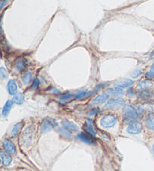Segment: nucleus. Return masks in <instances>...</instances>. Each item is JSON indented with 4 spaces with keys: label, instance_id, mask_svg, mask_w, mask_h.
I'll return each instance as SVG.
<instances>
[{
    "label": "nucleus",
    "instance_id": "b1692460",
    "mask_svg": "<svg viewBox=\"0 0 154 171\" xmlns=\"http://www.w3.org/2000/svg\"><path fill=\"white\" fill-rule=\"evenodd\" d=\"M141 74L142 69H140V68H138V69H135V70L131 73V77L133 78V79H137V78H138Z\"/></svg>",
    "mask_w": 154,
    "mask_h": 171
},
{
    "label": "nucleus",
    "instance_id": "a211bd4d",
    "mask_svg": "<svg viewBox=\"0 0 154 171\" xmlns=\"http://www.w3.org/2000/svg\"><path fill=\"white\" fill-rule=\"evenodd\" d=\"M13 103H14L13 100H10V99H8L7 102L5 103V105H4V106H3V109H2V115L4 116V117L8 116V114L10 113L11 108H12Z\"/></svg>",
    "mask_w": 154,
    "mask_h": 171
},
{
    "label": "nucleus",
    "instance_id": "cd10ccee",
    "mask_svg": "<svg viewBox=\"0 0 154 171\" xmlns=\"http://www.w3.org/2000/svg\"><path fill=\"white\" fill-rule=\"evenodd\" d=\"M86 95H87V91H81L78 94H76V95L74 96V97H75L76 99H81V98L85 97Z\"/></svg>",
    "mask_w": 154,
    "mask_h": 171
},
{
    "label": "nucleus",
    "instance_id": "7c9ffc66",
    "mask_svg": "<svg viewBox=\"0 0 154 171\" xmlns=\"http://www.w3.org/2000/svg\"><path fill=\"white\" fill-rule=\"evenodd\" d=\"M153 151H154V145H153Z\"/></svg>",
    "mask_w": 154,
    "mask_h": 171
},
{
    "label": "nucleus",
    "instance_id": "393cba45",
    "mask_svg": "<svg viewBox=\"0 0 154 171\" xmlns=\"http://www.w3.org/2000/svg\"><path fill=\"white\" fill-rule=\"evenodd\" d=\"M73 94H65L63 95H62L60 97V99L62 101V102H68L69 100H70L72 98L74 97Z\"/></svg>",
    "mask_w": 154,
    "mask_h": 171
},
{
    "label": "nucleus",
    "instance_id": "0eeeda50",
    "mask_svg": "<svg viewBox=\"0 0 154 171\" xmlns=\"http://www.w3.org/2000/svg\"><path fill=\"white\" fill-rule=\"evenodd\" d=\"M125 103L123 98H115V99H109L105 103V107L106 109H117L122 106Z\"/></svg>",
    "mask_w": 154,
    "mask_h": 171
},
{
    "label": "nucleus",
    "instance_id": "4be33fe9",
    "mask_svg": "<svg viewBox=\"0 0 154 171\" xmlns=\"http://www.w3.org/2000/svg\"><path fill=\"white\" fill-rule=\"evenodd\" d=\"M23 127V122H19L17 124H16L13 127L12 130H11V134L13 137H16L18 135V134L20 133L21 129Z\"/></svg>",
    "mask_w": 154,
    "mask_h": 171
},
{
    "label": "nucleus",
    "instance_id": "a878e982",
    "mask_svg": "<svg viewBox=\"0 0 154 171\" xmlns=\"http://www.w3.org/2000/svg\"><path fill=\"white\" fill-rule=\"evenodd\" d=\"M146 77L147 79H150V80L154 81V64L151 66L150 71L146 73Z\"/></svg>",
    "mask_w": 154,
    "mask_h": 171
},
{
    "label": "nucleus",
    "instance_id": "f8f14e48",
    "mask_svg": "<svg viewBox=\"0 0 154 171\" xmlns=\"http://www.w3.org/2000/svg\"><path fill=\"white\" fill-rule=\"evenodd\" d=\"M62 126H63L64 128H65L66 130H67L68 131H69L70 133L77 132V131L78 130V127H77L75 124H74L73 122H70V121L63 120L62 122Z\"/></svg>",
    "mask_w": 154,
    "mask_h": 171
},
{
    "label": "nucleus",
    "instance_id": "5701e85b",
    "mask_svg": "<svg viewBox=\"0 0 154 171\" xmlns=\"http://www.w3.org/2000/svg\"><path fill=\"white\" fill-rule=\"evenodd\" d=\"M32 80V72H30V71L26 72V73L24 75V76H23L22 78L23 83H24V84H26H26H29Z\"/></svg>",
    "mask_w": 154,
    "mask_h": 171
},
{
    "label": "nucleus",
    "instance_id": "f03ea898",
    "mask_svg": "<svg viewBox=\"0 0 154 171\" xmlns=\"http://www.w3.org/2000/svg\"><path fill=\"white\" fill-rule=\"evenodd\" d=\"M35 134L34 126H28L23 132L21 136V142L24 146H28L32 142Z\"/></svg>",
    "mask_w": 154,
    "mask_h": 171
},
{
    "label": "nucleus",
    "instance_id": "dca6fc26",
    "mask_svg": "<svg viewBox=\"0 0 154 171\" xmlns=\"http://www.w3.org/2000/svg\"><path fill=\"white\" fill-rule=\"evenodd\" d=\"M105 93H107L110 96H120L124 94V91L121 87H115L113 88L107 89V91Z\"/></svg>",
    "mask_w": 154,
    "mask_h": 171
},
{
    "label": "nucleus",
    "instance_id": "c85d7f7f",
    "mask_svg": "<svg viewBox=\"0 0 154 171\" xmlns=\"http://www.w3.org/2000/svg\"><path fill=\"white\" fill-rule=\"evenodd\" d=\"M39 85V80L38 79H36L33 82V84L32 85V89H36Z\"/></svg>",
    "mask_w": 154,
    "mask_h": 171
},
{
    "label": "nucleus",
    "instance_id": "4468645a",
    "mask_svg": "<svg viewBox=\"0 0 154 171\" xmlns=\"http://www.w3.org/2000/svg\"><path fill=\"white\" fill-rule=\"evenodd\" d=\"M1 158L3 165L6 166V167L9 166L11 162H12V157H11V156L10 155L9 153H8L6 152H1Z\"/></svg>",
    "mask_w": 154,
    "mask_h": 171
},
{
    "label": "nucleus",
    "instance_id": "7ed1b4c3",
    "mask_svg": "<svg viewBox=\"0 0 154 171\" xmlns=\"http://www.w3.org/2000/svg\"><path fill=\"white\" fill-rule=\"evenodd\" d=\"M58 125L57 122L52 118H45L42 120L41 124V130L42 132H48L55 128Z\"/></svg>",
    "mask_w": 154,
    "mask_h": 171
},
{
    "label": "nucleus",
    "instance_id": "9d476101",
    "mask_svg": "<svg viewBox=\"0 0 154 171\" xmlns=\"http://www.w3.org/2000/svg\"><path fill=\"white\" fill-rule=\"evenodd\" d=\"M134 84V82L130 79H122L115 82L114 86L115 87H121V88H126L130 87Z\"/></svg>",
    "mask_w": 154,
    "mask_h": 171
},
{
    "label": "nucleus",
    "instance_id": "bb28decb",
    "mask_svg": "<svg viewBox=\"0 0 154 171\" xmlns=\"http://www.w3.org/2000/svg\"><path fill=\"white\" fill-rule=\"evenodd\" d=\"M7 76H8L7 70H6L4 67L0 68V77H1V79H6Z\"/></svg>",
    "mask_w": 154,
    "mask_h": 171
},
{
    "label": "nucleus",
    "instance_id": "aec40b11",
    "mask_svg": "<svg viewBox=\"0 0 154 171\" xmlns=\"http://www.w3.org/2000/svg\"><path fill=\"white\" fill-rule=\"evenodd\" d=\"M92 120L91 119H89L88 121H87V123L85 124V125L84 126V128L86 130V132H88L89 134H92V135H96V131L95 130V129H94L93 127V125H92Z\"/></svg>",
    "mask_w": 154,
    "mask_h": 171
},
{
    "label": "nucleus",
    "instance_id": "ddd939ff",
    "mask_svg": "<svg viewBox=\"0 0 154 171\" xmlns=\"http://www.w3.org/2000/svg\"><path fill=\"white\" fill-rule=\"evenodd\" d=\"M7 88L10 95L14 96L17 93V84L16 82L14 79H11V80L8 81L7 84Z\"/></svg>",
    "mask_w": 154,
    "mask_h": 171
},
{
    "label": "nucleus",
    "instance_id": "6ab92c4d",
    "mask_svg": "<svg viewBox=\"0 0 154 171\" xmlns=\"http://www.w3.org/2000/svg\"><path fill=\"white\" fill-rule=\"evenodd\" d=\"M26 60L25 58H18L15 62V68L17 70L21 71L26 67Z\"/></svg>",
    "mask_w": 154,
    "mask_h": 171
},
{
    "label": "nucleus",
    "instance_id": "f257e3e1",
    "mask_svg": "<svg viewBox=\"0 0 154 171\" xmlns=\"http://www.w3.org/2000/svg\"><path fill=\"white\" fill-rule=\"evenodd\" d=\"M123 112L126 117L132 118L138 120V119L143 113V109L141 107H135L130 104H126L123 107Z\"/></svg>",
    "mask_w": 154,
    "mask_h": 171
},
{
    "label": "nucleus",
    "instance_id": "c756f323",
    "mask_svg": "<svg viewBox=\"0 0 154 171\" xmlns=\"http://www.w3.org/2000/svg\"><path fill=\"white\" fill-rule=\"evenodd\" d=\"M7 2H8V0H2V1L1 2V8H3V7H4L5 3H6Z\"/></svg>",
    "mask_w": 154,
    "mask_h": 171
},
{
    "label": "nucleus",
    "instance_id": "6e6552de",
    "mask_svg": "<svg viewBox=\"0 0 154 171\" xmlns=\"http://www.w3.org/2000/svg\"><path fill=\"white\" fill-rule=\"evenodd\" d=\"M2 146L4 148V150L6 152L9 153L10 155H14L16 153V147L14 146V142L9 139L5 138L2 141Z\"/></svg>",
    "mask_w": 154,
    "mask_h": 171
},
{
    "label": "nucleus",
    "instance_id": "f3484780",
    "mask_svg": "<svg viewBox=\"0 0 154 171\" xmlns=\"http://www.w3.org/2000/svg\"><path fill=\"white\" fill-rule=\"evenodd\" d=\"M153 86V84L149 80H142L137 84V88L142 91V90L150 89V87Z\"/></svg>",
    "mask_w": 154,
    "mask_h": 171
},
{
    "label": "nucleus",
    "instance_id": "20e7f679",
    "mask_svg": "<svg viewBox=\"0 0 154 171\" xmlns=\"http://www.w3.org/2000/svg\"><path fill=\"white\" fill-rule=\"evenodd\" d=\"M117 122V118L114 115L108 114L103 116L101 119V124L105 128H111L114 127Z\"/></svg>",
    "mask_w": 154,
    "mask_h": 171
},
{
    "label": "nucleus",
    "instance_id": "2eb2a0df",
    "mask_svg": "<svg viewBox=\"0 0 154 171\" xmlns=\"http://www.w3.org/2000/svg\"><path fill=\"white\" fill-rule=\"evenodd\" d=\"M145 125L149 130H154V113H150L147 116Z\"/></svg>",
    "mask_w": 154,
    "mask_h": 171
},
{
    "label": "nucleus",
    "instance_id": "9b49d317",
    "mask_svg": "<svg viewBox=\"0 0 154 171\" xmlns=\"http://www.w3.org/2000/svg\"><path fill=\"white\" fill-rule=\"evenodd\" d=\"M110 95L107 94V93H104V94H100V95H98L97 97H96L93 99L92 100V104L93 105H99V104H102L106 101L108 100Z\"/></svg>",
    "mask_w": 154,
    "mask_h": 171
},
{
    "label": "nucleus",
    "instance_id": "1a4fd4ad",
    "mask_svg": "<svg viewBox=\"0 0 154 171\" xmlns=\"http://www.w3.org/2000/svg\"><path fill=\"white\" fill-rule=\"evenodd\" d=\"M142 125L138 122H135L129 124L127 132L130 134H138L141 132Z\"/></svg>",
    "mask_w": 154,
    "mask_h": 171
},
{
    "label": "nucleus",
    "instance_id": "39448f33",
    "mask_svg": "<svg viewBox=\"0 0 154 171\" xmlns=\"http://www.w3.org/2000/svg\"><path fill=\"white\" fill-rule=\"evenodd\" d=\"M138 97L139 99L145 103H150L154 100V92L151 89L142 90L139 91Z\"/></svg>",
    "mask_w": 154,
    "mask_h": 171
},
{
    "label": "nucleus",
    "instance_id": "412c9836",
    "mask_svg": "<svg viewBox=\"0 0 154 171\" xmlns=\"http://www.w3.org/2000/svg\"><path fill=\"white\" fill-rule=\"evenodd\" d=\"M24 95L22 93H17L14 96V98H13L12 100L14 102V103L17 104V105H21V104L24 103Z\"/></svg>",
    "mask_w": 154,
    "mask_h": 171
},
{
    "label": "nucleus",
    "instance_id": "423d86ee",
    "mask_svg": "<svg viewBox=\"0 0 154 171\" xmlns=\"http://www.w3.org/2000/svg\"><path fill=\"white\" fill-rule=\"evenodd\" d=\"M77 139L87 144H93L96 142L94 135L88 132H81L77 135Z\"/></svg>",
    "mask_w": 154,
    "mask_h": 171
}]
</instances>
